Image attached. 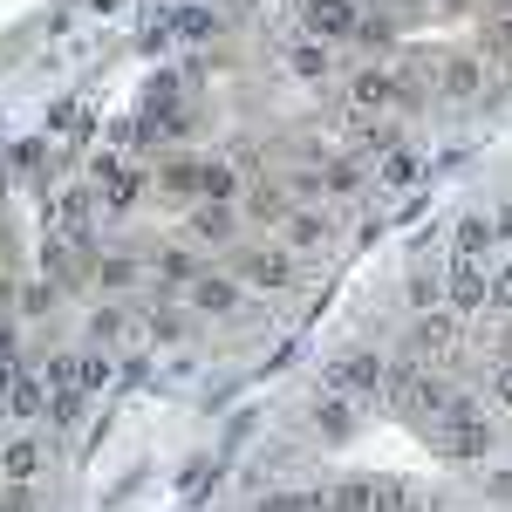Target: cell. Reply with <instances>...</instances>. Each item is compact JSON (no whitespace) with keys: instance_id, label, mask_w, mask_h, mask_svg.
<instances>
[{"instance_id":"8fae6325","label":"cell","mask_w":512,"mask_h":512,"mask_svg":"<svg viewBox=\"0 0 512 512\" xmlns=\"http://www.w3.org/2000/svg\"><path fill=\"white\" fill-rule=\"evenodd\" d=\"M192 239H205V246H226V239L239 233V205H192Z\"/></svg>"},{"instance_id":"7402d4cb","label":"cell","mask_w":512,"mask_h":512,"mask_svg":"<svg viewBox=\"0 0 512 512\" xmlns=\"http://www.w3.org/2000/svg\"><path fill=\"white\" fill-rule=\"evenodd\" d=\"M410 506H417L410 478H376V506H369V512H410Z\"/></svg>"},{"instance_id":"4fadbf2b","label":"cell","mask_w":512,"mask_h":512,"mask_svg":"<svg viewBox=\"0 0 512 512\" xmlns=\"http://www.w3.org/2000/svg\"><path fill=\"white\" fill-rule=\"evenodd\" d=\"M403 294H410V315H437V308H444V274H437V267H410Z\"/></svg>"},{"instance_id":"f546056e","label":"cell","mask_w":512,"mask_h":512,"mask_svg":"<svg viewBox=\"0 0 512 512\" xmlns=\"http://www.w3.org/2000/svg\"><path fill=\"white\" fill-rule=\"evenodd\" d=\"M151 7H164V0H151Z\"/></svg>"},{"instance_id":"ffe728a7","label":"cell","mask_w":512,"mask_h":512,"mask_svg":"<svg viewBox=\"0 0 512 512\" xmlns=\"http://www.w3.org/2000/svg\"><path fill=\"white\" fill-rule=\"evenodd\" d=\"M328 233H335V226H328L321 212H294V219H287V253H315Z\"/></svg>"},{"instance_id":"277c9868","label":"cell","mask_w":512,"mask_h":512,"mask_svg":"<svg viewBox=\"0 0 512 512\" xmlns=\"http://www.w3.org/2000/svg\"><path fill=\"white\" fill-rule=\"evenodd\" d=\"M444 308L451 315H485L492 308V274L478 260H451L444 267Z\"/></svg>"},{"instance_id":"484cf974","label":"cell","mask_w":512,"mask_h":512,"mask_svg":"<svg viewBox=\"0 0 512 512\" xmlns=\"http://www.w3.org/2000/svg\"><path fill=\"white\" fill-rule=\"evenodd\" d=\"M485 499H492V506H512V465L485 478Z\"/></svg>"},{"instance_id":"44dd1931","label":"cell","mask_w":512,"mask_h":512,"mask_svg":"<svg viewBox=\"0 0 512 512\" xmlns=\"http://www.w3.org/2000/svg\"><path fill=\"white\" fill-rule=\"evenodd\" d=\"M328 499V512H369L376 506V485H362V478H342L335 492H321Z\"/></svg>"},{"instance_id":"cb8c5ba5","label":"cell","mask_w":512,"mask_h":512,"mask_svg":"<svg viewBox=\"0 0 512 512\" xmlns=\"http://www.w3.org/2000/svg\"><path fill=\"white\" fill-rule=\"evenodd\" d=\"M492 308H499V315H512V260H499V267H492Z\"/></svg>"},{"instance_id":"f1b7e54d","label":"cell","mask_w":512,"mask_h":512,"mask_svg":"<svg viewBox=\"0 0 512 512\" xmlns=\"http://www.w3.org/2000/svg\"><path fill=\"white\" fill-rule=\"evenodd\" d=\"M185 7H212V0H185Z\"/></svg>"},{"instance_id":"ba28073f","label":"cell","mask_w":512,"mask_h":512,"mask_svg":"<svg viewBox=\"0 0 512 512\" xmlns=\"http://www.w3.org/2000/svg\"><path fill=\"white\" fill-rule=\"evenodd\" d=\"M478 82H485V62H478V55H444V62H437V96H444V103H472Z\"/></svg>"},{"instance_id":"5b68a950","label":"cell","mask_w":512,"mask_h":512,"mask_svg":"<svg viewBox=\"0 0 512 512\" xmlns=\"http://www.w3.org/2000/svg\"><path fill=\"white\" fill-rule=\"evenodd\" d=\"M396 96H403V76H396L390 62H369V69H355V76H349V110H362V117L396 110Z\"/></svg>"},{"instance_id":"9a60e30c","label":"cell","mask_w":512,"mask_h":512,"mask_svg":"<svg viewBox=\"0 0 512 512\" xmlns=\"http://www.w3.org/2000/svg\"><path fill=\"white\" fill-rule=\"evenodd\" d=\"M349 431H355V403H349V396H321V403H315V437L342 444Z\"/></svg>"},{"instance_id":"52a82bcc","label":"cell","mask_w":512,"mask_h":512,"mask_svg":"<svg viewBox=\"0 0 512 512\" xmlns=\"http://www.w3.org/2000/svg\"><path fill=\"white\" fill-rule=\"evenodd\" d=\"M246 219H253V226H280V219H294V192H287V178H253V185H246Z\"/></svg>"},{"instance_id":"603a6c76","label":"cell","mask_w":512,"mask_h":512,"mask_svg":"<svg viewBox=\"0 0 512 512\" xmlns=\"http://www.w3.org/2000/svg\"><path fill=\"white\" fill-rule=\"evenodd\" d=\"M103 287H137V260H130V253H117V260H103Z\"/></svg>"},{"instance_id":"2e32d148","label":"cell","mask_w":512,"mask_h":512,"mask_svg":"<svg viewBox=\"0 0 512 512\" xmlns=\"http://www.w3.org/2000/svg\"><path fill=\"white\" fill-rule=\"evenodd\" d=\"M417 178H424V158H417L410 144H403L396 158L376 164V192H403V185H417Z\"/></svg>"},{"instance_id":"e0dca14e","label":"cell","mask_w":512,"mask_h":512,"mask_svg":"<svg viewBox=\"0 0 512 512\" xmlns=\"http://www.w3.org/2000/svg\"><path fill=\"white\" fill-rule=\"evenodd\" d=\"M158 280H164V287H198L205 267H198V253H185V246H164V253H158Z\"/></svg>"},{"instance_id":"d4e9b609","label":"cell","mask_w":512,"mask_h":512,"mask_svg":"<svg viewBox=\"0 0 512 512\" xmlns=\"http://www.w3.org/2000/svg\"><path fill=\"white\" fill-rule=\"evenodd\" d=\"M492 403L512 410V362H492Z\"/></svg>"},{"instance_id":"5bb4252c","label":"cell","mask_w":512,"mask_h":512,"mask_svg":"<svg viewBox=\"0 0 512 512\" xmlns=\"http://www.w3.org/2000/svg\"><path fill=\"white\" fill-rule=\"evenodd\" d=\"M451 246H458V260H485V253L499 246V239H492V219H485V212H465L458 233H451Z\"/></svg>"},{"instance_id":"8992f818","label":"cell","mask_w":512,"mask_h":512,"mask_svg":"<svg viewBox=\"0 0 512 512\" xmlns=\"http://www.w3.org/2000/svg\"><path fill=\"white\" fill-rule=\"evenodd\" d=\"M239 301H246V287H239L233 274H205L192 287V315L198 321H226V315H239Z\"/></svg>"},{"instance_id":"3957f363","label":"cell","mask_w":512,"mask_h":512,"mask_svg":"<svg viewBox=\"0 0 512 512\" xmlns=\"http://www.w3.org/2000/svg\"><path fill=\"white\" fill-rule=\"evenodd\" d=\"M355 0H301V41H321V48H335V41H355Z\"/></svg>"},{"instance_id":"30bf717a","label":"cell","mask_w":512,"mask_h":512,"mask_svg":"<svg viewBox=\"0 0 512 512\" xmlns=\"http://www.w3.org/2000/svg\"><path fill=\"white\" fill-rule=\"evenodd\" d=\"M198 178H205V164L171 158V164L158 171V198H164V205H198Z\"/></svg>"},{"instance_id":"83f0119b","label":"cell","mask_w":512,"mask_h":512,"mask_svg":"<svg viewBox=\"0 0 512 512\" xmlns=\"http://www.w3.org/2000/svg\"><path fill=\"white\" fill-rule=\"evenodd\" d=\"M82 383H89V390H96V383H110V362H103V355H89V362H82Z\"/></svg>"},{"instance_id":"6da1fadb","label":"cell","mask_w":512,"mask_h":512,"mask_svg":"<svg viewBox=\"0 0 512 512\" xmlns=\"http://www.w3.org/2000/svg\"><path fill=\"white\" fill-rule=\"evenodd\" d=\"M383 383H390V362L376 349H342L321 362V390L328 396H362V403H383Z\"/></svg>"},{"instance_id":"4316f807","label":"cell","mask_w":512,"mask_h":512,"mask_svg":"<svg viewBox=\"0 0 512 512\" xmlns=\"http://www.w3.org/2000/svg\"><path fill=\"white\" fill-rule=\"evenodd\" d=\"M492 239H499V246H512V198H499V205H492Z\"/></svg>"},{"instance_id":"7a4b0ae2","label":"cell","mask_w":512,"mask_h":512,"mask_svg":"<svg viewBox=\"0 0 512 512\" xmlns=\"http://www.w3.org/2000/svg\"><path fill=\"white\" fill-rule=\"evenodd\" d=\"M233 280L239 287H260V294H280V287L294 280V253H287V246H239Z\"/></svg>"},{"instance_id":"9c48e42d","label":"cell","mask_w":512,"mask_h":512,"mask_svg":"<svg viewBox=\"0 0 512 512\" xmlns=\"http://www.w3.org/2000/svg\"><path fill=\"white\" fill-rule=\"evenodd\" d=\"M492 444H499V431L478 417V424H451L444 431V458H458V465H472V458H492Z\"/></svg>"},{"instance_id":"d6986e66","label":"cell","mask_w":512,"mask_h":512,"mask_svg":"<svg viewBox=\"0 0 512 512\" xmlns=\"http://www.w3.org/2000/svg\"><path fill=\"white\" fill-rule=\"evenodd\" d=\"M219 28H226V21H219L212 7H178V14H171V35L178 41H212Z\"/></svg>"},{"instance_id":"7c38bea8","label":"cell","mask_w":512,"mask_h":512,"mask_svg":"<svg viewBox=\"0 0 512 512\" xmlns=\"http://www.w3.org/2000/svg\"><path fill=\"white\" fill-rule=\"evenodd\" d=\"M287 69H294L301 82H328V76H335V48H321V41H294V48H287Z\"/></svg>"},{"instance_id":"ac0fdd59","label":"cell","mask_w":512,"mask_h":512,"mask_svg":"<svg viewBox=\"0 0 512 512\" xmlns=\"http://www.w3.org/2000/svg\"><path fill=\"white\" fill-rule=\"evenodd\" d=\"M355 41H362L369 55H390V48H396V14H390V7L362 14V21H355Z\"/></svg>"}]
</instances>
